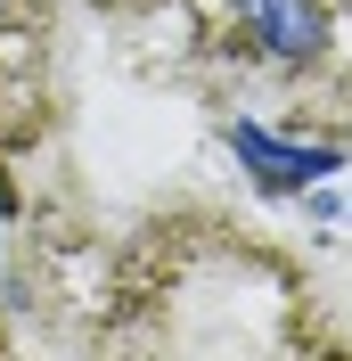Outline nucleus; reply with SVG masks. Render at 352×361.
I'll return each mask as SVG.
<instances>
[{
	"instance_id": "f257e3e1",
	"label": "nucleus",
	"mask_w": 352,
	"mask_h": 361,
	"mask_svg": "<svg viewBox=\"0 0 352 361\" xmlns=\"http://www.w3.org/2000/svg\"><path fill=\"white\" fill-rule=\"evenodd\" d=\"M238 17H246V33H254L270 58H311L320 33H328L311 0H238Z\"/></svg>"
},
{
	"instance_id": "f03ea898",
	"label": "nucleus",
	"mask_w": 352,
	"mask_h": 361,
	"mask_svg": "<svg viewBox=\"0 0 352 361\" xmlns=\"http://www.w3.org/2000/svg\"><path fill=\"white\" fill-rule=\"evenodd\" d=\"M246 148H254L263 164H287V157H270V148H263L254 132H246ZM311 173H328V157H295V173H270V180H311Z\"/></svg>"
}]
</instances>
